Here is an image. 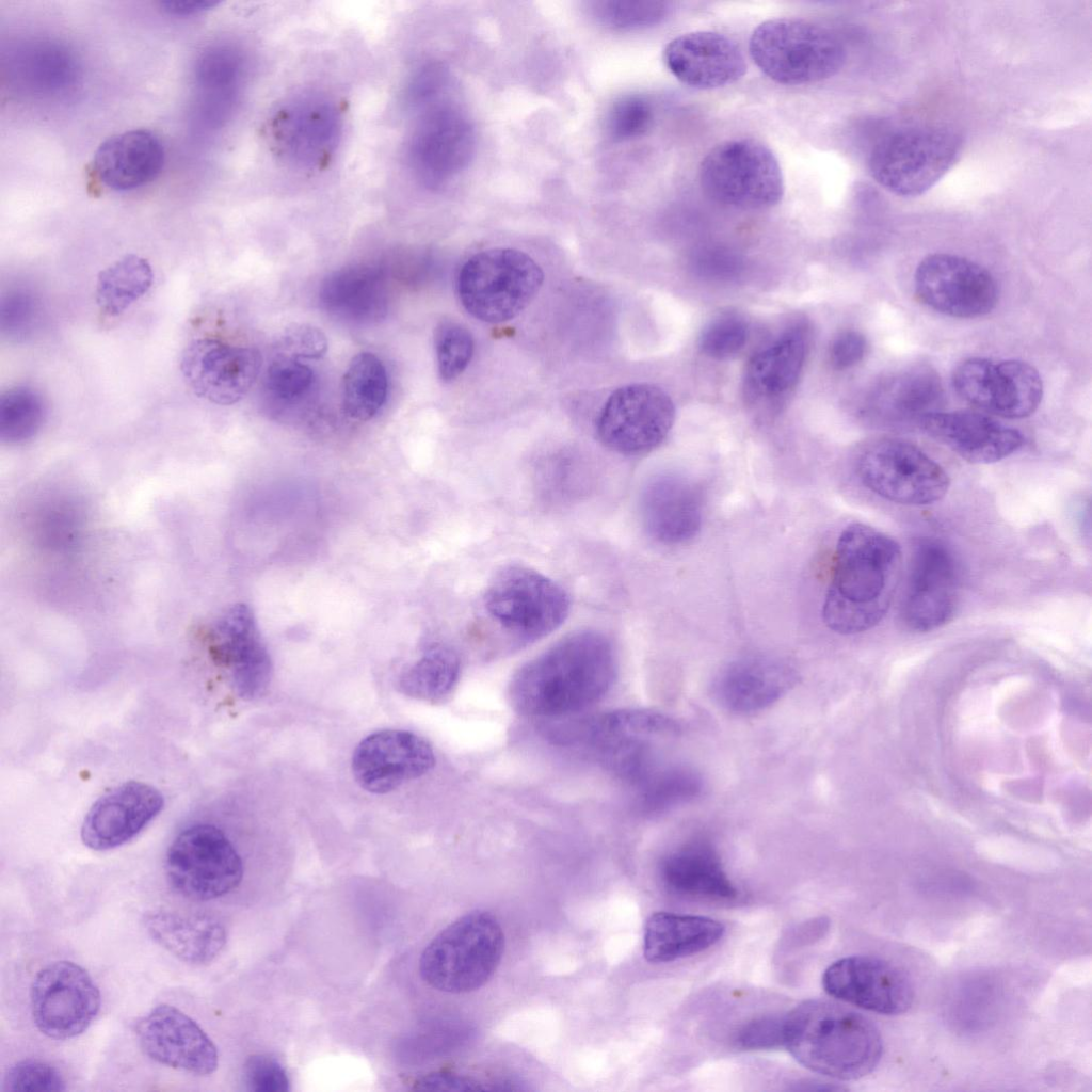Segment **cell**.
Wrapping results in <instances>:
<instances>
[{
    "mask_svg": "<svg viewBox=\"0 0 1092 1092\" xmlns=\"http://www.w3.org/2000/svg\"><path fill=\"white\" fill-rule=\"evenodd\" d=\"M616 674V654L609 638L597 630H579L517 670L509 685V701L523 716L561 718L599 702Z\"/></svg>",
    "mask_w": 1092,
    "mask_h": 1092,
    "instance_id": "1",
    "label": "cell"
},
{
    "mask_svg": "<svg viewBox=\"0 0 1092 1092\" xmlns=\"http://www.w3.org/2000/svg\"><path fill=\"white\" fill-rule=\"evenodd\" d=\"M901 549L887 534L862 523L839 534L822 620L834 632L854 635L886 615L899 580Z\"/></svg>",
    "mask_w": 1092,
    "mask_h": 1092,
    "instance_id": "2",
    "label": "cell"
},
{
    "mask_svg": "<svg viewBox=\"0 0 1092 1092\" xmlns=\"http://www.w3.org/2000/svg\"><path fill=\"white\" fill-rule=\"evenodd\" d=\"M784 1046L813 1072L854 1080L880 1062L883 1042L867 1017L828 1000H807L785 1014Z\"/></svg>",
    "mask_w": 1092,
    "mask_h": 1092,
    "instance_id": "3",
    "label": "cell"
},
{
    "mask_svg": "<svg viewBox=\"0 0 1092 1092\" xmlns=\"http://www.w3.org/2000/svg\"><path fill=\"white\" fill-rule=\"evenodd\" d=\"M680 730L674 719L644 709L612 710L544 727L552 744L584 753L633 788L659 767L655 743Z\"/></svg>",
    "mask_w": 1092,
    "mask_h": 1092,
    "instance_id": "4",
    "label": "cell"
},
{
    "mask_svg": "<svg viewBox=\"0 0 1092 1092\" xmlns=\"http://www.w3.org/2000/svg\"><path fill=\"white\" fill-rule=\"evenodd\" d=\"M504 933L486 911H471L443 929L424 948L419 973L433 989L452 994L476 991L496 971Z\"/></svg>",
    "mask_w": 1092,
    "mask_h": 1092,
    "instance_id": "5",
    "label": "cell"
},
{
    "mask_svg": "<svg viewBox=\"0 0 1092 1092\" xmlns=\"http://www.w3.org/2000/svg\"><path fill=\"white\" fill-rule=\"evenodd\" d=\"M962 135L945 125H908L884 133L868 156L871 177L902 197L926 193L954 165Z\"/></svg>",
    "mask_w": 1092,
    "mask_h": 1092,
    "instance_id": "6",
    "label": "cell"
},
{
    "mask_svg": "<svg viewBox=\"0 0 1092 1092\" xmlns=\"http://www.w3.org/2000/svg\"><path fill=\"white\" fill-rule=\"evenodd\" d=\"M749 50L767 77L785 85L829 79L846 61V49L837 35L801 18H773L761 22L750 37Z\"/></svg>",
    "mask_w": 1092,
    "mask_h": 1092,
    "instance_id": "7",
    "label": "cell"
},
{
    "mask_svg": "<svg viewBox=\"0 0 1092 1092\" xmlns=\"http://www.w3.org/2000/svg\"><path fill=\"white\" fill-rule=\"evenodd\" d=\"M488 619L518 644L548 636L566 620L571 601L565 590L542 573L519 564L501 567L483 594Z\"/></svg>",
    "mask_w": 1092,
    "mask_h": 1092,
    "instance_id": "8",
    "label": "cell"
},
{
    "mask_svg": "<svg viewBox=\"0 0 1092 1092\" xmlns=\"http://www.w3.org/2000/svg\"><path fill=\"white\" fill-rule=\"evenodd\" d=\"M541 267L528 254L508 247L476 253L462 266L456 292L476 319L500 323L520 314L539 292Z\"/></svg>",
    "mask_w": 1092,
    "mask_h": 1092,
    "instance_id": "9",
    "label": "cell"
},
{
    "mask_svg": "<svg viewBox=\"0 0 1092 1092\" xmlns=\"http://www.w3.org/2000/svg\"><path fill=\"white\" fill-rule=\"evenodd\" d=\"M698 179L710 199L740 210L769 209L784 195L777 158L767 145L750 138L711 148L701 162Z\"/></svg>",
    "mask_w": 1092,
    "mask_h": 1092,
    "instance_id": "10",
    "label": "cell"
},
{
    "mask_svg": "<svg viewBox=\"0 0 1092 1092\" xmlns=\"http://www.w3.org/2000/svg\"><path fill=\"white\" fill-rule=\"evenodd\" d=\"M863 485L898 504L927 505L948 492L945 469L919 447L899 438H878L865 444L854 461Z\"/></svg>",
    "mask_w": 1092,
    "mask_h": 1092,
    "instance_id": "11",
    "label": "cell"
},
{
    "mask_svg": "<svg viewBox=\"0 0 1092 1092\" xmlns=\"http://www.w3.org/2000/svg\"><path fill=\"white\" fill-rule=\"evenodd\" d=\"M168 885L184 898L207 901L234 890L243 877L242 860L211 824H194L170 845L164 863Z\"/></svg>",
    "mask_w": 1092,
    "mask_h": 1092,
    "instance_id": "12",
    "label": "cell"
},
{
    "mask_svg": "<svg viewBox=\"0 0 1092 1092\" xmlns=\"http://www.w3.org/2000/svg\"><path fill=\"white\" fill-rule=\"evenodd\" d=\"M675 420L671 397L648 383L629 384L613 391L596 420V433L608 449L641 455L657 448Z\"/></svg>",
    "mask_w": 1092,
    "mask_h": 1092,
    "instance_id": "13",
    "label": "cell"
},
{
    "mask_svg": "<svg viewBox=\"0 0 1092 1092\" xmlns=\"http://www.w3.org/2000/svg\"><path fill=\"white\" fill-rule=\"evenodd\" d=\"M100 1000L90 974L66 960L43 967L30 987L33 1023L41 1033L54 1040L83 1033L98 1014Z\"/></svg>",
    "mask_w": 1092,
    "mask_h": 1092,
    "instance_id": "14",
    "label": "cell"
},
{
    "mask_svg": "<svg viewBox=\"0 0 1092 1092\" xmlns=\"http://www.w3.org/2000/svg\"><path fill=\"white\" fill-rule=\"evenodd\" d=\"M952 386L967 403L1008 419L1032 415L1043 398V382L1030 364L968 357L952 372Z\"/></svg>",
    "mask_w": 1092,
    "mask_h": 1092,
    "instance_id": "15",
    "label": "cell"
},
{
    "mask_svg": "<svg viewBox=\"0 0 1092 1092\" xmlns=\"http://www.w3.org/2000/svg\"><path fill=\"white\" fill-rule=\"evenodd\" d=\"M914 288L922 304L954 318L987 315L998 301L996 280L984 267L947 253L930 254L920 260Z\"/></svg>",
    "mask_w": 1092,
    "mask_h": 1092,
    "instance_id": "16",
    "label": "cell"
},
{
    "mask_svg": "<svg viewBox=\"0 0 1092 1092\" xmlns=\"http://www.w3.org/2000/svg\"><path fill=\"white\" fill-rule=\"evenodd\" d=\"M959 566L953 553L935 540L920 541L912 556L901 617L917 632L935 630L954 615Z\"/></svg>",
    "mask_w": 1092,
    "mask_h": 1092,
    "instance_id": "17",
    "label": "cell"
},
{
    "mask_svg": "<svg viewBox=\"0 0 1092 1092\" xmlns=\"http://www.w3.org/2000/svg\"><path fill=\"white\" fill-rule=\"evenodd\" d=\"M260 368L261 355L256 349L210 337L193 340L180 359L182 376L191 390L218 405L240 401Z\"/></svg>",
    "mask_w": 1092,
    "mask_h": 1092,
    "instance_id": "18",
    "label": "cell"
},
{
    "mask_svg": "<svg viewBox=\"0 0 1092 1092\" xmlns=\"http://www.w3.org/2000/svg\"><path fill=\"white\" fill-rule=\"evenodd\" d=\"M822 985L834 998L884 1015L905 1013L914 1000L912 981L903 969L870 956L833 962L822 975Z\"/></svg>",
    "mask_w": 1092,
    "mask_h": 1092,
    "instance_id": "19",
    "label": "cell"
},
{
    "mask_svg": "<svg viewBox=\"0 0 1092 1092\" xmlns=\"http://www.w3.org/2000/svg\"><path fill=\"white\" fill-rule=\"evenodd\" d=\"M138 1042L154 1061L197 1076L219 1065L216 1046L200 1026L178 1008L161 1003L134 1025Z\"/></svg>",
    "mask_w": 1092,
    "mask_h": 1092,
    "instance_id": "20",
    "label": "cell"
},
{
    "mask_svg": "<svg viewBox=\"0 0 1092 1092\" xmlns=\"http://www.w3.org/2000/svg\"><path fill=\"white\" fill-rule=\"evenodd\" d=\"M435 765L431 745L406 730L384 729L370 734L356 746L352 771L358 785L372 793H386L418 778Z\"/></svg>",
    "mask_w": 1092,
    "mask_h": 1092,
    "instance_id": "21",
    "label": "cell"
},
{
    "mask_svg": "<svg viewBox=\"0 0 1092 1092\" xmlns=\"http://www.w3.org/2000/svg\"><path fill=\"white\" fill-rule=\"evenodd\" d=\"M210 640L213 659L228 671L239 696L253 700L266 692L272 663L248 606L229 608L214 624Z\"/></svg>",
    "mask_w": 1092,
    "mask_h": 1092,
    "instance_id": "22",
    "label": "cell"
},
{
    "mask_svg": "<svg viewBox=\"0 0 1092 1092\" xmlns=\"http://www.w3.org/2000/svg\"><path fill=\"white\" fill-rule=\"evenodd\" d=\"M163 805V796L154 786L139 781L125 782L91 806L82 823L81 839L96 851L121 847L140 834Z\"/></svg>",
    "mask_w": 1092,
    "mask_h": 1092,
    "instance_id": "23",
    "label": "cell"
},
{
    "mask_svg": "<svg viewBox=\"0 0 1092 1092\" xmlns=\"http://www.w3.org/2000/svg\"><path fill=\"white\" fill-rule=\"evenodd\" d=\"M704 496L698 484L677 472H662L643 485L640 517L655 541L676 545L693 539L703 523Z\"/></svg>",
    "mask_w": 1092,
    "mask_h": 1092,
    "instance_id": "24",
    "label": "cell"
},
{
    "mask_svg": "<svg viewBox=\"0 0 1092 1092\" xmlns=\"http://www.w3.org/2000/svg\"><path fill=\"white\" fill-rule=\"evenodd\" d=\"M668 70L681 83L698 90L732 84L746 71L745 58L728 36L693 31L676 36L663 49Z\"/></svg>",
    "mask_w": 1092,
    "mask_h": 1092,
    "instance_id": "25",
    "label": "cell"
},
{
    "mask_svg": "<svg viewBox=\"0 0 1092 1092\" xmlns=\"http://www.w3.org/2000/svg\"><path fill=\"white\" fill-rule=\"evenodd\" d=\"M919 428L973 464L998 462L1024 444L1023 434L989 415L971 411H935L922 416Z\"/></svg>",
    "mask_w": 1092,
    "mask_h": 1092,
    "instance_id": "26",
    "label": "cell"
},
{
    "mask_svg": "<svg viewBox=\"0 0 1092 1092\" xmlns=\"http://www.w3.org/2000/svg\"><path fill=\"white\" fill-rule=\"evenodd\" d=\"M807 334L791 327L757 351L743 373V395L757 411H773L794 390L805 366Z\"/></svg>",
    "mask_w": 1092,
    "mask_h": 1092,
    "instance_id": "27",
    "label": "cell"
},
{
    "mask_svg": "<svg viewBox=\"0 0 1092 1092\" xmlns=\"http://www.w3.org/2000/svg\"><path fill=\"white\" fill-rule=\"evenodd\" d=\"M797 670L778 658L749 656L728 663L718 675L713 692L728 711H761L786 695L798 682Z\"/></svg>",
    "mask_w": 1092,
    "mask_h": 1092,
    "instance_id": "28",
    "label": "cell"
},
{
    "mask_svg": "<svg viewBox=\"0 0 1092 1092\" xmlns=\"http://www.w3.org/2000/svg\"><path fill=\"white\" fill-rule=\"evenodd\" d=\"M943 387L928 366H913L884 376L865 395L860 415L873 423L915 422L938 411Z\"/></svg>",
    "mask_w": 1092,
    "mask_h": 1092,
    "instance_id": "29",
    "label": "cell"
},
{
    "mask_svg": "<svg viewBox=\"0 0 1092 1092\" xmlns=\"http://www.w3.org/2000/svg\"><path fill=\"white\" fill-rule=\"evenodd\" d=\"M164 163L159 138L146 129H133L107 139L91 163L100 181L115 191H130L152 181Z\"/></svg>",
    "mask_w": 1092,
    "mask_h": 1092,
    "instance_id": "30",
    "label": "cell"
},
{
    "mask_svg": "<svg viewBox=\"0 0 1092 1092\" xmlns=\"http://www.w3.org/2000/svg\"><path fill=\"white\" fill-rule=\"evenodd\" d=\"M143 924L156 944L193 965L213 961L227 941L222 921L209 914L159 909L147 912Z\"/></svg>",
    "mask_w": 1092,
    "mask_h": 1092,
    "instance_id": "31",
    "label": "cell"
},
{
    "mask_svg": "<svg viewBox=\"0 0 1092 1092\" xmlns=\"http://www.w3.org/2000/svg\"><path fill=\"white\" fill-rule=\"evenodd\" d=\"M664 886L680 896L728 900L737 890L726 876L711 844L694 839L668 853L660 864Z\"/></svg>",
    "mask_w": 1092,
    "mask_h": 1092,
    "instance_id": "32",
    "label": "cell"
},
{
    "mask_svg": "<svg viewBox=\"0 0 1092 1092\" xmlns=\"http://www.w3.org/2000/svg\"><path fill=\"white\" fill-rule=\"evenodd\" d=\"M725 927L704 916L656 912L646 920L643 953L651 963H668L716 945Z\"/></svg>",
    "mask_w": 1092,
    "mask_h": 1092,
    "instance_id": "33",
    "label": "cell"
},
{
    "mask_svg": "<svg viewBox=\"0 0 1092 1092\" xmlns=\"http://www.w3.org/2000/svg\"><path fill=\"white\" fill-rule=\"evenodd\" d=\"M321 298L326 308L351 320H372L385 310L386 289L380 273L369 267H352L326 278Z\"/></svg>",
    "mask_w": 1092,
    "mask_h": 1092,
    "instance_id": "34",
    "label": "cell"
},
{
    "mask_svg": "<svg viewBox=\"0 0 1092 1092\" xmlns=\"http://www.w3.org/2000/svg\"><path fill=\"white\" fill-rule=\"evenodd\" d=\"M12 70L30 91L54 93L75 82L77 62L64 45L39 41L27 44L14 54Z\"/></svg>",
    "mask_w": 1092,
    "mask_h": 1092,
    "instance_id": "35",
    "label": "cell"
},
{
    "mask_svg": "<svg viewBox=\"0 0 1092 1092\" xmlns=\"http://www.w3.org/2000/svg\"><path fill=\"white\" fill-rule=\"evenodd\" d=\"M152 282L154 272L147 259L125 255L99 272L96 303L106 316L118 317L149 291Z\"/></svg>",
    "mask_w": 1092,
    "mask_h": 1092,
    "instance_id": "36",
    "label": "cell"
},
{
    "mask_svg": "<svg viewBox=\"0 0 1092 1092\" xmlns=\"http://www.w3.org/2000/svg\"><path fill=\"white\" fill-rule=\"evenodd\" d=\"M387 391L388 378L382 360L369 352L355 355L342 380V407L347 416L358 421L371 419L385 403Z\"/></svg>",
    "mask_w": 1092,
    "mask_h": 1092,
    "instance_id": "37",
    "label": "cell"
},
{
    "mask_svg": "<svg viewBox=\"0 0 1092 1092\" xmlns=\"http://www.w3.org/2000/svg\"><path fill=\"white\" fill-rule=\"evenodd\" d=\"M461 672L456 653L443 645L431 647L400 678V690L412 697L437 702L454 689Z\"/></svg>",
    "mask_w": 1092,
    "mask_h": 1092,
    "instance_id": "38",
    "label": "cell"
},
{
    "mask_svg": "<svg viewBox=\"0 0 1092 1092\" xmlns=\"http://www.w3.org/2000/svg\"><path fill=\"white\" fill-rule=\"evenodd\" d=\"M703 788L702 777L690 768L659 767L636 789L638 805L646 815H660L696 799Z\"/></svg>",
    "mask_w": 1092,
    "mask_h": 1092,
    "instance_id": "39",
    "label": "cell"
},
{
    "mask_svg": "<svg viewBox=\"0 0 1092 1092\" xmlns=\"http://www.w3.org/2000/svg\"><path fill=\"white\" fill-rule=\"evenodd\" d=\"M47 415L43 396L34 388L16 386L0 397V438L20 444L35 436Z\"/></svg>",
    "mask_w": 1092,
    "mask_h": 1092,
    "instance_id": "40",
    "label": "cell"
},
{
    "mask_svg": "<svg viewBox=\"0 0 1092 1092\" xmlns=\"http://www.w3.org/2000/svg\"><path fill=\"white\" fill-rule=\"evenodd\" d=\"M437 370L440 379L450 382L467 368L473 354V338L464 325L445 320L434 332Z\"/></svg>",
    "mask_w": 1092,
    "mask_h": 1092,
    "instance_id": "41",
    "label": "cell"
},
{
    "mask_svg": "<svg viewBox=\"0 0 1092 1092\" xmlns=\"http://www.w3.org/2000/svg\"><path fill=\"white\" fill-rule=\"evenodd\" d=\"M314 383L312 370L300 359L277 354L266 374V387L280 401L294 402L304 397Z\"/></svg>",
    "mask_w": 1092,
    "mask_h": 1092,
    "instance_id": "42",
    "label": "cell"
},
{
    "mask_svg": "<svg viewBox=\"0 0 1092 1092\" xmlns=\"http://www.w3.org/2000/svg\"><path fill=\"white\" fill-rule=\"evenodd\" d=\"M748 340V325L739 317L726 315L711 321L702 332L701 351L716 359L736 355Z\"/></svg>",
    "mask_w": 1092,
    "mask_h": 1092,
    "instance_id": "43",
    "label": "cell"
},
{
    "mask_svg": "<svg viewBox=\"0 0 1092 1092\" xmlns=\"http://www.w3.org/2000/svg\"><path fill=\"white\" fill-rule=\"evenodd\" d=\"M4 1091H63L66 1082L51 1064L39 1060H22L11 1065L3 1077Z\"/></svg>",
    "mask_w": 1092,
    "mask_h": 1092,
    "instance_id": "44",
    "label": "cell"
},
{
    "mask_svg": "<svg viewBox=\"0 0 1092 1092\" xmlns=\"http://www.w3.org/2000/svg\"><path fill=\"white\" fill-rule=\"evenodd\" d=\"M38 311V302L32 293L25 290L9 293L1 303L2 332L15 339L29 337L35 327Z\"/></svg>",
    "mask_w": 1092,
    "mask_h": 1092,
    "instance_id": "45",
    "label": "cell"
},
{
    "mask_svg": "<svg viewBox=\"0 0 1092 1092\" xmlns=\"http://www.w3.org/2000/svg\"><path fill=\"white\" fill-rule=\"evenodd\" d=\"M601 17L621 28L646 27L660 22L669 13L661 1H619L601 3Z\"/></svg>",
    "mask_w": 1092,
    "mask_h": 1092,
    "instance_id": "46",
    "label": "cell"
},
{
    "mask_svg": "<svg viewBox=\"0 0 1092 1092\" xmlns=\"http://www.w3.org/2000/svg\"><path fill=\"white\" fill-rule=\"evenodd\" d=\"M246 1088L255 1092H286L290 1080L285 1066L269 1055H253L243 1066Z\"/></svg>",
    "mask_w": 1092,
    "mask_h": 1092,
    "instance_id": "47",
    "label": "cell"
},
{
    "mask_svg": "<svg viewBox=\"0 0 1092 1092\" xmlns=\"http://www.w3.org/2000/svg\"><path fill=\"white\" fill-rule=\"evenodd\" d=\"M690 262V269L695 275L709 280H729L743 270L741 257L723 247L702 248L693 255Z\"/></svg>",
    "mask_w": 1092,
    "mask_h": 1092,
    "instance_id": "48",
    "label": "cell"
},
{
    "mask_svg": "<svg viewBox=\"0 0 1092 1092\" xmlns=\"http://www.w3.org/2000/svg\"><path fill=\"white\" fill-rule=\"evenodd\" d=\"M735 1041L748 1050L784 1046L785 1015H765L750 1021L739 1030Z\"/></svg>",
    "mask_w": 1092,
    "mask_h": 1092,
    "instance_id": "49",
    "label": "cell"
},
{
    "mask_svg": "<svg viewBox=\"0 0 1092 1092\" xmlns=\"http://www.w3.org/2000/svg\"><path fill=\"white\" fill-rule=\"evenodd\" d=\"M653 112L649 103L640 97H627L615 105L610 116V128L619 139L643 134L651 126Z\"/></svg>",
    "mask_w": 1092,
    "mask_h": 1092,
    "instance_id": "50",
    "label": "cell"
},
{
    "mask_svg": "<svg viewBox=\"0 0 1092 1092\" xmlns=\"http://www.w3.org/2000/svg\"><path fill=\"white\" fill-rule=\"evenodd\" d=\"M277 354L296 359H316L324 355L327 349L325 335L317 327L298 324L285 331L277 342Z\"/></svg>",
    "mask_w": 1092,
    "mask_h": 1092,
    "instance_id": "51",
    "label": "cell"
},
{
    "mask_svg": "<svg viewBox=\"0 0 1092 1092\" xmlns=\"http://www.w3.org/2000/svg\"><path fill=\"white\" fill-rule=\"evenodd\" d=\"M867 349V339L861 332L844 331L833 339L829 349V360L834 369L847 370L863 360Z\"/></svg>",
    "mask_w": 1092,
    "mask_h": 1092,
    "instance_id": "52",
    "label": "cell"
},
{
    "mask_svg": "<svg viewBox=\"0 0 1092 1092\" xmlns=\"http://www.w3.org/2000/svg\"><path fill=\"white\" fill-rule=\"evenodd\" d=\"M479 1080L453 1072H433L420 1077L415 1089L431 1091H478L486 1090Z\"/></svg>",
    "mask_w": 1092,
    "mask_h": 1092,
    "instance_id": "53",
    "label": "cell"
},
{
    "mask_svg": "<svg viewBox=\"0 0 1092 1092\" xmlns=\"http://www.w3.org/2000/svg\"><path fill=\"white\" fill-rule=\"evenodd\" d=\"M159 4L163 11L168 14L176 16H190L210 10L211 7L220 4V2L211 0H167L160 1Z\"/></svg>",
    "mask_w": 1092,
    "mask_h": 1092,
    "instance_id": "54",
    "label": "cell"
}]
</instances>
